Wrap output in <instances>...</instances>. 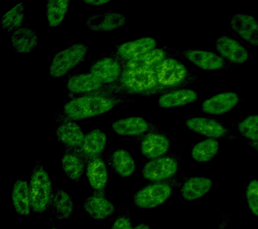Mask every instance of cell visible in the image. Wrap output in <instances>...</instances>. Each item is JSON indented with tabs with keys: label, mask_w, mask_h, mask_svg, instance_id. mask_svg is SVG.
I'll return each instance as SVG.
<instances>
[{
	"label": "cell",
	"mask_w": 258,
	"mask_h": 229,
	"mask_svg": "<svg viewBox=\"0 0 258 229\" xmlns=\"http://www.w3.org/2000/svg\"><path fill=\"white\" fill-rule=\"evenodd\" d=\"M122 102L121 98L108 94H86L69 101L63 113L68 120H84L107 113Z\"/></svg>",
	"instance_id": "1"
},
{
	"label": "cell",
	"mask_w": 258,
	"mask_h": 229,
	"mask_svg": "<svg viewBox=\"0 0 258 229\" xmlns=\"http://www.w3.org/2000/svg\"><path fill=\"white\" fill-rule=\"evenodd\" d=\"M29 188L32 210L36 213L45 212L52 204L54 194L50 177L40 164L32 171Z\"/></svg>",
	"instance_id": "2"
},
{
	"label": "cell",
	"mask_w": 258,
	"mask_h": 229,
	"mask_svg": "<svg viewBox=\"0 0 258 229\" xmlns=\"http://www.w3.org/2000/svg\"><path fill=\"white\" fill-rule=\"evenodd\" d=\"M157 83L161 89H173L186 85L192 75L180 61L167 57L154 69Z\"/></svg>",
	"instance_id": "3"
},
{
	"label": "cell",
	"mask_w": 258,
	"mask_h": 229,
	"mask_svg": "<svg viewBox=\"0 0 258 229\" xmlns=\"http://www.w3.org/2000/svg\"><path fill=\"white\" fill-rule=\"evenodd\" d=\"M117 83L121 90L131 94H145L161 89L153 69H124Z\"/></svg>",
	"instance_id": "4"
},
{
	"label": "cell",
	"mask_w": 258,
	"mask_h": 229,
	"mask_svg": "<svg viewBox=\"0 0 258 229\" xmlns=\"http://www.w3.org/2000/svg\"><path fill=\"white\" fill-rule=\"evenodd\" d=\"M88 45L76 43L69 46L55 54L49 66V75L52 78H60L84 61L88 53Z\"/></svg>",
	"instance_id": "5"
},
{
	"label": "cell",
	"mask_w": 258,
	"mask_h": 229,
	"mask_svg": "<svg viewBox=\"0 0 258 229\" xmlns=\"http://www.w3.org/2000/svg\"><path fill=\"white\" fill-rule=\"evenodd\" d=\"M172 194V188L167 183L149 185L135 194L134 202L139 208L152 209L163 204Z\"/></svg>",
	"instance_id": "6"
},
{
	"label": "cell",
	"mask_w": 258,
	"mask_h": 229,
	"mask_svg": "<svg viewBox=\"0 0 258 229\" xmlns=\"http://www.w3.org/2000/svg\"><path fill=\"white\" fill-rule=\"evenodd\" d=\"M178 170V163L171 157L154 159L145 164L142 170L143 176L152 182H161L175 176Z\"/></svg>",
	"instance_id": "7"
},
{
	"label": "cell",
	"mask_w": 258,
	"mask_h": 229,
	"mask_svg": "<svg viewBox=\"0 0 258 229\" xmlns=\"http://www.w3.org/2000/svg\"><path fill=\"white\" fill-rule=\"evenodd\" d=\"M124 67L114 57H107L95 61L90 67V73L103 84L117 83L122 75Z\"/></svg>",
	"instance_id": "8"
},
{
	"label": "cell",
	"mask_w": 258,
	"mask_h": 229,
	"mask_svg": "<svg viewBox=\"0 0 258 229\" xmlns=\"http://www.w3.org/2000/svg\"><path fill=\"white\" fill-rule=\"evenodd\" d=\"M126 21V17L122 14L110 12L90 16L86 21V25L91 31L106 33L124 27Z\"/></svg>",
	"instance_id": "9"
},
{
	"label": "cell",
	"mask_w": 258,
	"mask_h": 229,
	"mask_svg": "<svg viewBox=\"0 0 258 229\" xmlns=\"http://www.w3.org/2000/svg\"><path fill=\"white\" fill-rule=\"evenodd\" d=\"M239 101V96L235 92H223L205 100L202 110L206 114L222 115L233 110Z\"/></svg>",
	"instance_id": "10"
},
{
	"label": "cell",
	"mask_w": 258,
	"mask_h": 229,
	"mask_svg": "<svg viewBox=\"0 0 258 229\" xmlns=\"http://www.w3.org/2000/svg\"><path fill=\"white\" fill-rule=\"evenodd\" d=\"M230 27L246 42L258 46V21L251 15L237 14L231 18Z\"/></svg>",
	"instance_id": "11"
},
{
	"label": "cell",
	"mask_w": 258,
	"mask_h": 229,
	"mask_svg": "<svg viewBox=\"0 0 258 229\" xmlns=\"http://www.w3.org/2000/svg\"><path fill=\"white\" fill-rule=\"evenodd\" d=\"M157 41L152 37H142L133 41L125 42L118 45L116 54L125 62L137 59L149 51L156 49Z\"/></svg>",
	"instance_id": "12"
},
{
	"label": "cell",
	"mask_w": 258,
	"mask_h": 229,
	"mask_svg": "<svg viewBox=\"0 0 258 229\" xmlns=\"http://www.w3.org/2000/svg\"><path fill=\"white\" fill-rule=\"evenodd\" d=\"M216 48L220 56L231 63L242 64L249 59V53L243 46L232 38L222 36L216 40Z\"/></svg>",
	"instance_id": "13"
},
{
	"label": "cell",
	"mask_w": 258,
	"mask_h": 229,
	"mask_svg": "<svg viewBox=\"0 0 258 229\" xmlns=\"http://www.w3.org/2000/svg\"><path fill=\"white\" fill-rule=\"evenodd\" d=\"M171 144L168 138L158 132H149L141 140L140 148L143 156L146 158H161L169 151Z\"/></svg>",
	"instance_id": "14"
},
{
	"label": "cell",
	"mask_w": 258,
	"mask_h": 229,
	"mask_svg": "<svg viewBox=\"0 0 258 229\" xmlns=\"http://www.w3.org/2000/svg\"><path fill=\"white\" fill-rule=\"evenodd\" d=\"M188 129L209 138H218L227 135V128L217 121L209 118L194 117L185 121Z\"/></svg>",
	"instance_id": "15"
},
{
	"label": "cell",
	"mask_w": 258,
	"mask_h": 229,
	"mask_svg": "<svg viewBox=\"0 0 258 229\" xmlns=\"http://www.w3.org/2000/svg\"><path fill=\"white\" fill-rule=\"evenodd\" d=\"M84 208L92 218L103 220L112 215L115 211L114 204L105 196L103 191H97L84 202Z\"/></svg>",
	"instance_id": "16"
},
{
	"label": "cell",
	"mask_w": 258,
	"mask_h": 229,
	"mask_svg": "<svg viewBox=\"0 0 258 229\" xmlns=\"http://www.w3.org/2000/svg\"><path fill=\"white\" fill-rule=\"evenodd\" d=\"M183 55L194 65L206 71H215L225 67L223 58L213 52L204 50H186Z\"/></svg>",
	"instance_id": "17"
},
{
	"label": "cell",
	"mask_w": 258,
	"mask_h": 229,
	"mask_svg": "<svg viewBox=\"0 0 258 229\" xmlns=\"http://www.w3.org/2000/svg\"><path fill=\"white\" fill-rule=\"evenodd\" d=\"M56 136L58 141L71 149H78L84 141L82 128L74 120H66L58 126Z\"/></svg>",
	"instance_id": "18"
},
{
	"label": "cell",
	"mask_w": 258,
	"mask_h": 229,
	"mask_svg": "<svg viewBox=\"0 0 258 229\" xmlns=\"http://www.w3.org/2000/svg\"><path fill=\"white\" fill-rule=\"evenodd\" d=\"M106 141V133L100 129H94L85 134L84 141L79 150L87 162L99 158L104 150Z\"/></svg>",
	"instance_id": "19"
},
{
	"label": "cell",
	"mask_w": 258,
	"mask_h": 229,
	"mask_svg": "<svg viewBox=\"0 0 258 229\" xmlns=\"http://www.w3.org/2000/svg\"><path fill=\"white\" fill-rule=\"evenodd\" d=\"M112 128L118 135L135 136L148 131L150 124L142 117L130 116L116 120L112 124Z\"/></svg>",
	"instance_id": "20"
},
{
	"label": "cell",
	"mask_w": 258,
	"mask_h": 229,
	"mask_svg": "<svg viewBox=\"0 0 258 229\" xmlns=\"http://www.w3.org/2000/svg\"><path fill=\"white\" fill-rule=\"evenodd\" d=\"M104 84L92 73L76 74L70 78L67 88L71 93L94 94L102 89Z\"/></svg>",
	"instance_id": "21"
},
{
	"label": "cell",
	"mask_w": 258,
	"mask_h": 229,
	"mask_svg": "<svg viewBox=\"0 0 258 229\" xmlns=\"http://www.w3.org/2000/svg\"><path fill=\"white\" fill-rule=\"evenodd\" d=\"M11 43L18 53L28 54L37 47L38 36L33 29L21 27L12 33Z\"/></svg>",
	"instance_id": "22"
},
{
	"label": "cell",
	"mask_w": 258,
	"mask_h": 229,
	"mask_svg": "<svg viewBox=\"0 0 258 229\" xmlns=\"http://www.w3.org/2000/svg\"><path fill=\"white\" fill-rule=\"evenodd\" d=\"M213 182L204 177H194L185 181L181 188V195L185 200L194 201L203 198L211 190Z\"/></svg>",
	"instance_id": "23"
},
{
	"label": "cell",
	"mask_w": 258,
	"mask_h": 229,
	"mask_svg": "<svg viewBox=\"0 0 258 229\" xmlns=\"http://www.w3.org/2000/svg\"><path fill=\"white\" fill-rule=\"evenodd\" d=\"M86 160L80 150L68 148L62 158V168L67 176L72 180L78 181L82 178Z\"/></svg>",
	"instance_id": "24"
},
{
	"label": "cell",
	"mask_w": 258,
	"mask_h": 229,
	"mask_svg": "<svg viewBox=\"0 0 258 229\" xmlns=\"http://www.w3.org/2000/svg\"><path fill=\"white\" fill-rule=\"evenodd\" d=\"M86 176L90 186L96 191H103L108 182V170L106 164L100 158L87 162Z\"/></svg>",
	"instance_id": "25"
},
{
	"label": "cell",
	"mask_w": 258,
	"mask_h": 229,
	"mask_svg": "<svg viewBox=\"0 0 258 229\" xmlns=\"http://www.w3.org/2000/svg\"><path fill=\"white\" fill-rule=\"evenodd\" d=\"M197 100L198 94L195 90L179 89L163 94L159 98L158 104L161 108H172L194 103Z\"/></svg>",
	"instance_id": "26"
},
{
	"label": "cell",
	"mask_w": 258,
	"mask_h": 229,
	"mask_svg": "<svg viewBox=\"0 0 258 229\" xmlns=\"http://www.w3.org/2000/svg\"><path fill=\"white\" fill-rule=\"evenodd\" d=\"M12 203L18 214H30L31 210L29 184L24 180H18L14 184L12 194Z\"/></svg>",
	"instance_id": "27"
},
{
	"label": "cell",
	"mask_w": 258,
	"mask_h": 229,
	"mask_svg": "<svg viewBox=\"0 0 258 229\" xmlns=\"http://www.w3.org/2000/svg\"><path fill=\"white\" fill-rule=\"evenodd\" d=\"M166 58V51L164 49L156 48L137 59L125 62L124 69L154 70L155 68Z\"/></svg>",
	"instance_id": "28"
},
{
	"label": "cell",
	"mask_w": 258,
	"mask_h": 229,
	"mask_svg": "<svg viewBox=\"0 0 258 229\" xmlns=\"http://www.w3.org/2000/svg\"><path fill=\"white\" fill-rule=\"evenodd\" d=\"M110 163L115 172L123 178L131 176L136 170L134 159L124 149L115 150L111 156Z\"/></svg>",
	"instance_id": "29"
},
{
	"label": "cell",
	"mask_w": 258,
	"mask_h": 229,
	"mask_svg": "<svg viewBox=\"0 0 258 229\" xmlns=\"http://www.w3.org/2000/svg\"><path fill=\"white\" fill-rule=\"evenodd\" d=\"M70 5L68 0H50L46 3V17L49 27H58L63 22Z\"/></svg>",
	"instance_id": "30"
},
{
	"label": "cell",
	"mask_w": 258,
	"mask_h": 229,
	"mask_svg": "<svg viewBox=\"0 0 258 229\" xmlns=\"http://www.w3.org/2000/svg\"><path fill=\"white\" fill-rule=\"evenodd\" d=\"M219 150V141L215 138H207L194 146L191 156L198 162H208L217 156Z\"/></svg>",
	"instance_id": "31"
},
{
	"label": "cell",
	"mask_w": 258,
	"mask_h": 229,
	"mask_svg": "<svg viewBox=\"0 0 258 229\" xmlns=\"http://www.w3.org/2000/svg\"><path fill=\"white\" fill-rule=\"evenodd\" d=\"M52 204L56 218L59 220L70 218L74 211V201L72 197L61 189H58L54 193Z\"/></svg>",
	"instance_id": "32"
},
{
	"label": "cell",
	"mask_w": 258,
	"mask_h": 229,
	"mask_svg": "<svg viewBox=\"0 0 258 229\" xmlns=\"http://www.w3.org/2000/svg\"><path fill=\"white\" fill-rule=\"evenodd\" d=\"M24 20L23 4L19 3L6 12L1 20L2 29L13 33L22 27Z\"/></svg>",
	"instance_id": "33"
},
{
	"label": "cell",
	"mask_w": 258,
	"mask_h": 229,
	"mask_svg": "<svg viewBox=\"0 0 258 229\" xmlns=\"http://www.w3.org/2000/svg\"><path fill=\"white\" fill-rule=\"evenodd\" d=\"M239 133L251 141H258V115L247 116L238 125Z\"/></svg>",
	"instance_id": "34"
},
{
	"label": "cell",
	"mask_w": 258,
	"mask_h": 229,
	"mask_svg": "<svg viewBox=\"0 0 258 229\" xmlns=\"http://www.w3.org/2000/svg\"><path fill=\"white\" fill-rule=\"evenodd\" d=\"M246 200L252 214L258 217V180H251L245 191Z\"/></svg>",
	"instance_id": "35"
},
{
	"label": "cell",
	"mask_w": 258,
	"mask_h": 229,
	"mask_svg": "<svg viewBox=\"0 0 258 229\" xmlns=\"http://www.w3.org/2000/svg\"><path fill=\"white\" fill-rule=\"evenodd\" d=\"M111 229H134L132 223L128 217L122 216L118 217L113 224Z\"/></svg>",
	"instance_id": "36"
},
{
	"label": "cell",
	"mask_w": 258,
	"mask_h": 229,
	"mask_svg": "<svg viewBox=\"0 0 258 229\" xmlns=\"http://www.w3.org/2000/svg\"><path fill=\"white\" fill-rule=\"evenodd\" d=\"M110 3V1L108 0H86L84 1V3L87 5L93 6V7H100Z\"/></svg>",
	"instance_id": "37"
},
{
	"label": "cell",
	"mask_w": 258,
	"mask_h": 229,
	"mask_svg": "<svg viewBox=\"0 0 258 229\" xmlns=\"http://www.w3.org/2000/svg\"><path fill=\"white\" fill-rule=\"evenodd\" d=\"M134 229H151L150 227L148 226V225L145 224H140L137 225V226L135 227Z\"/></svg>",
	"instance_id": "38"
},
{
	"label": "cell",
	"mask_w": 258,
	"mask_h": 229,
	"mask_svg": "<svg viewBox=\"0 0 258 229\" xmlns=\"http://www.w3.org/2000/svg\"><path fill=\"white\" fill-rule=\"evenodd\" d=\"M249 144L258 151V141H250Z\"/></svg>",
	"instance_id": "39"
},
{
	"label": "cell",
	"mask_w": 258,
	"mask_h": 229,
	"mask_svg": "<svg viewBox=\"0 0 258 229\" xmlns=\"http://www.w3.org/2000/svg\"><path fill=\"white\" fill-rule=\"evenodd\" d=\"M227 219L225 218L222 221L221 226L219 227V229H227Z\"/></svg>",
	"instance_id": "40"
},
{
	"label": "cell",
	"mask_w": 258,
	"mask_h": 229,
	"mask_svg": "<svg viewBox=\"0 0 258 229\" xmlns=\"http://www.w3.org/2000/svg\"><path fill=\"white\" fill-rule=\"evenodd\" d=\"M52 229H58L57 228H54V227H53V228H52Z\"/></svg>",
	"instance_id": "41"
}]
</instances>
